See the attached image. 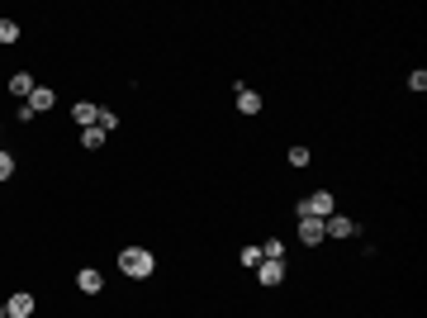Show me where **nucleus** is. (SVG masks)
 Returning <instances> with one entry per match:
<instances>
[{"instance_id":"5","label":"nucleus","mask_w":427,"mask_h":318,"mask_svg":"<svg viewBox=\"0 0 427 318\" xmlns=\"http://www.w3.org/2000/svg\"><path fill=\"white\" fill-rule=\"evenodd\" d=\"M299 242H304V247H319V242H323V218L299 214Z\"/></svg>"},{"instance_id":"10","label":"nucleus","mask_w":427,"mask_h":318,"mask_svg":"<svg viewBox=\"0 0 427 318\" xmlns=\"http://www.w3.org/2000/svg\"><path fill=\"white\" fill-rule=\"evenodd\" d=\"M233 90H238V109L242 114H261V95H257V90H247V86H233Z\"/></svg>"},{"instance_id":"18","label":"nucleus","mask_w":427,"mask_h":318,"mask_svg":"<svg viewBox=\"0 0 427 318\" xmlns=\"http://www.w3.org/2000/svg\"><path fill=\"white\" fill-rule=\"evenodd\" d=\"M408 90H418V95H423V90H427V72H413V77H408Z\"/></svg>"},{"instance_id":"6","label":"nucleus","mask_w":427,"mask_h":318,"mask_svg":"<svg viewBox=\"0 0 427 318\" xmlns=\"http://www.w3.org/2000/svg\"><path fill=\"white\" fill-rule=\"evenodd\" d=\"M24 105L33 109V114H48V109L57 105V90H48V86H33V95H29Z\"/></svg>"},{"instance_id":"1","label":"nucleus","mask_w":427,"mask_h":318,"mask_svg":"<svg viewBox=\"0 0 427 318\" xmlns=\"http://www.w3.org/2000/svg\"><path fill=\"white\" fill-rule=\"evenodd\" d=\"M119 271L134 276V280H147V276L157 271V257H152L147 247H124V252H119Z\"/></svg>"},{"instance_id":"2","label":"nucleus","mask_w":427,"mask_h":318,"mask_svg":"<svg viewBox=\"0 0 427 318\" xmlns=\"http://www.w3.org/2000/svg\"><path fill=\"white\" fill-rule=\"evenodd\" d=\"M299 214H309V218H332V214H337V200H332L328 190H314V195L299 205Z\"/></svg>"},{"instance_id":"12","label":"nucleus","mask_w":427,"mask_h":318,"mask_svg":"<svg viewBox=\"0 0 427 318\" xmlns=\"http://www.w3.org/2000/svg\"><path fill=\"white\" fill-rule=\"evenodd\" d=\"M105 138H109L105 129H95V124H90V129H81V148H90V152H95V148H105Z\"/></svg>"},{"instance_id":"8","label":"nucleus","mask_w":427,"mask_h":318,"mask_svg":"<svg viewBox=\"0 0 427 318\" xmlns=\"http://www.w3.org/2000/svg\"><path fill=\"white\" fill-rule=\"evenodd\" d=\"M95 119H100V109L90 105V100H76V105H72V124H81V129H90Z\"/></svg>"},{"instance_id":"9","label":"nucleus","mask_w":427,"mask_h":318,"mask_svg":"<svg viewBox=\"0 0 427 318\" xmlns=\"http://www.w3.org/2000/svg\"><path fill=\"white\" fill-rule=\"evenodd\" d=\"M257 280H261V285H280V280H285V262H261L257 266Z\"/></svg>"},{"instance_id":"16","label":"nucleus","mask_w":427,"mask_h":318,"mask_svg":"<svg viewBox=\"0 0 427 318\" xmlns=\"http://www.w3.org/2000/svg\"><path fill=\"white\" fill-rule=\"evenodd\" d=\"M10 176H15V157L0 148V181H10Z\"/></svg>"},{"instance_id":"21","label":"nucleus","mask_w":427,"mask_h":318,"mask_svg":"<svg viewBox=\"0 0 427 318\" xmlns=\"http://www.w3.org/2000/svg\"><path fill=\"white\" fill-rule=\"evenodd\" d=\"M0 129H5V124H0Z\"/></svg>"},{"instance_id":"14","label":"nucleus","mask_w":427,"mask_h":318,"mask_svg":"<svg viewBox=\"0 0 427 318\" xmlns=\"http://www.w3.org/2000/svg\"><path fill=\"white\" fill-rule=\"evenodd\" d=\"M261 257H266V262H285V242L266 238V247H261Z\"/></svg>"},{"instance_id":"13","label":"nucleus","mask_w":427,"mask_h":318,"mask_svg":"<svg viewBox=\"0 0 427 318\" xmlns=\"http://www.w3.org/2000/svg\"><path fill=\"white\" fill-rule=\"evenodd\" d=\"M238 262H242V266H261L266 257H261V247H257V242H247V247L238 252Z\"/></svg>"},{"instance_id":"17","label":"nucleus","mask_w":427,"mask_h":318,"mask_svg":"<svg viewBox=\"0 0 427 318\" xmlns=\"http://www.w3.org/2000/svg\"><path fill=\"white\" fill-rule=\"evenodd\" d=\"M95 129H119V119H114V109H100V119H95Z\"/></svg>"},{"instance_id":"20","label":"nucleus","mask_w":427,"mask_h":318,"mask_svg":"<svg viewBox=\"0 0 427 318\" xmlns=\"http://www.w3.org/2000/svg\"><path fill=\"white\" fill-rule=\"evenodd\" d=\"M0 318H10V314H5V309H0Z\"/></svg>"},{"instance_id":"3","label":"nucleus","mask_w":427,"mask_h":318,"mask_svg":"<svg viewBox=\"0 0 427 318\" xmlns=\"http://www.w3.org/2000/svg\"><path fill=\"white\" fill-rule=\"evenodd\" d=\"M323 238H356V223L347 214H332V218H323Z\"/></svg>"},{"instance_id":"19","label":"nucleus","mask_w":427,"mask_h":318,"mask_svg":"<svg viewBox=\"0 0 427 318\" xmlns=\"http://www.w3.org/2000/svg\"><path fill=\"white\" fill-rule=\"evenodd\" d=\"M290 166H309V148H290Z\"/></svg>"},{"instance_id":"15","label":"nucleus","mask_w":427,"mask_h":318,"mask_svg":"<svg viewBox=\"0 0 427 318\" xmlns=\"http://www.w3.org/2000/svg\"><path fill=\"white\" fill-rule=\"evenodd\" d=\"M0 43H19V24L15 19H0Z\"/></svg>"},{"instance_id":"4","label":"nucleus","mask_w":427,"mask_h":318,"mask_svg":"<svg viewBox=\"0 0 427 318\" xmlns=\"http://www.w3.org/2000/svg\"><path fill=\"white\" fill-rule=\"evenodd\" d=\"M76 290L81 294H100V290H105V276H100L95 266H81V271H76Z\"/></svg>"},{"instance_id":"11","label":"nucleus","mask_w":427,"mask_h":318,"mask_svg":"<svg viewBox=\"0 0 427 318\" xmlns=\"http://www.w3.org/2000/svg\"><path fill=\"white\" fill-rule=\"evenodd\" d=\"M10 95L29 100V95H33V77H29V72H15V77H10Z\"/></svg>"},{"instance_id":"7","label":"nucleus","mask_w":427,"mask_h":318,"mask_svg":"<svg viewBox=\"0 0 427 318\" xmlns=\"http://www.w3.org/2000/svg\"><path fill=\"white\" fill-rule=\"evenodd\" d=\"M33 309H38V304H33V294H10V304H5V314L10 318H33Z\"/></svg>"}]
</instances>
